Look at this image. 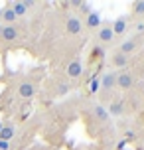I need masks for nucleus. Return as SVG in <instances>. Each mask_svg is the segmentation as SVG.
<instances>
[{
	"instance_id": "obj_1",
	"label": "nucleus",
	"mask_w": 144,
	"mask_h": 150,
	"mask_svg": "<svg viewBox=\"0 0 144 150\" xmlns=\"http://www.w3.org/2000/svg\"><path fill=\"white\" fill-rule=\"evenodd\" d=\"M116 79H119V71L107 69L105 73L101 75V79H99V87L105 91V93H111V91L116 89Z\"/></svg>"
},
{
	"instance_id": "obj_2",
	"label": "nucleus",
	"mask_w": 144,
	"mask_h": 150,
	"mask_svg": "<svg viewBox=\"0 0 144 150\" xmlns=\"http://www.w3.org/2000/svg\"><path fill=\"white\" fill-rule=\"evenodd\" d=\"M134 83H136V77H134V73H132V71H128V69H122V71H119L116 89H121V91H130L132 87H134Z\"/></svg>"
},
{
	"instance_id": "obj_3",
	"label": "nucleus",
	"mask_w": 144,
	"mask_h": 150,
	"mask_svg": "<svg viewBox=\"0 0 144 150\" xmlns=\"http://www.w3.org/2000/svg\"><path fill=\"white\" fill-rule=\"evenodd\" d=\"M113 42H114V34L111 24H101V28L97 30V44L105 47V45H111Z\"/></svg>"
},
{
	"instance_id": "obj_4",
	"label": "nucleus",
	"mask_w": 144,
	"mask_h": 150,
	"mask_svg": "<svg viewBox=\"0 0 144 150\" xmlns=\"http://www.w3.org/2000/svg\"><path fill=\"white\" fill-rule=\"evenodd\" d=\"M65 32H67L69 36H79L83 32V20L75 14H69L65 18Z\"/></svg>"
},
{
	"instance_id": "obj_5",
	"label": "nucleus",
	"mask_w": 144,
	"mask_h": 150,
	"mask_svg": "<svg viewBox=\"0 0 144 150\" xmlns=\"http://www.w3.org/2000/svg\"><path fill=\"white\" fill-rule=\"evenodd\" d=\"M140 50V40L138 38H124L121 44H119V52L124 53V55H134V53Z\"/></svg>"
},
{
	"instance_id": "obj_6",
	"label": "nucleus",
	"mask_w": 144,
	"mask_h": 150,
	"mask_svg": "<svg viewBox=\"0 0 144 150\" xmlns=\"http://www.w3.org/2000/svg\"><path fill=\"white\" fill-rule=\"evenodd\" d=\"M38 91V85L34 81H22L16 87V97L18 99H32Z\"/></svg>"
},
{
	"instance_id": "obj_7",
	"label": "nucleus",
	"mask_w": 144,
	"mask_h": 150,
	"mask_svg": "<svg viewBox=\"0 0 144 150\" xmlns=\"http://www.w3.org/2000/svg\"><path fill=\"white\" fill-rule=\"evenodd\" d=\"M111 28H113L114 38L124 36V34L128 32V28H130V16H119V18L111 24Z\"/></svg>"
},
{
	"instance_id": "obj_8",
	"label": "nucleus",
	"mask_w": 144,
	"mask_h": 150,
	"mask_svg": "<svg viewBox=\"0 0 144 150\" xmlns=\"http://www.w3.org/2000/svg\"><path fill=\"white\" fill-rule=\"evenodd\" d=\"M65 75H67V79H71V81H75V79H79L81 75H83V63H81V59H71L67 63V67H65Z\"/></svg>"
},
{
	"instance_id": "obj_9",
	"label": "nucleus",
	"mask_w": 144,
	"mask_h": 150,
	"mask_svg": "<svg viewBox=\"0 0 144 150\" xmlns=\"http://www.w3.org/2000/svg\"><path fill=\"white\" fill-rule=\"evenodd\" d=\"M128 61H130V57L124 55V53H121L119 50H114V52L111 53V57H109L111 69H124L126 65H128Z\"/></svg>"
},
{
	"instance_id": "obj_10",
	"label": "nucleus",
	"mask_w": 144,
	"mask_h": 150,
	"mask_svg": "<svg viewBox=\"0 0 144 150\" xmlns=\"http://www.w3.org/2000/svg\"><path fill=\"white\" fill-rule=\"evenodd\" d=\"M20 40V30L16 26H4L0 34V42H18Z\"/></svg>"
},
{
	"instance_id": "obj_11",
	"label": "nucleus",
	"mask_w": 144,
	"mask_h": 150,
	"mask_svg": "<svg viewBox=\"0 0 144 150\" xmlns=\"http://www.w3.org/2000/svg\"><path fill=\"white\" fill-rule=\"evenodd\" d=\"M101 24H103V20H101V14H99L97 10H93L91 14L85 18L83 26L87 28V30H95V32H97L99 28H101Z\"/></svg>"
},
{
	"instance_id": "obj_12",
	"label": "nucleus",
	"mask_w": 144,
	"mask_h": 150,
	"mask_svg": "<svg viewBox=\"0 0 144 150\" xmlns=\"http://www.w3.org/2000/svg\"><path fill=\"white\" fill-rule=\"evenodd\" d=\"M8 8L14 12L16 18H24V16L30 12V10L26 8V4H24V0H12V2H8Z\"/></svg>"
},
{
	"instance_id": "obj_13",
	"label": "nucleus",
	"mask_w": 144,
	"mask_h": 150,
	"mask_svg": "<svg viewBox=\"0 0 144 150\" xmlns=\"http://www.w3.org/2000/svg\"><path fill=\"white\" fill-rule=\"evenodd\" d=\"M107 112H109V117H122V115H124V101H121V99L111 101Z\"/></svg>"
},
{
	"instance_id": "obj_14",
	"label": "nucleus",
	"mask_w": 144,
	"mask_h": 150,
	"mask_svg": "<svg viewBox=\"0 0 144 150\" xmlns=\"http://www.w3.org/2000/svg\"><path fill=\"white\" fill-rule=\"evenodd\" d=\"M91 111H93V117L97 120H101V122H107V120H109V112H107V109L101 105V103H93Z\"/></svg>"
},
{
	"instance_id": "obj_15",
	"label": "nucleus",
	"mask_w": 144,
	"mask_h": 150,
	"mask_svg": "<svg viewBox=\"0 0 144 150\" xmlns=\"http://www.w3.org/2000/svg\"><path fill=\"white\" fill-rule=\"evenodd\" d=\"M14 136H16V127L12 125V122H4V127H2V130H0V140L10 142Z\"/></svg>"
},
{
	"instance_id": "obj_16",
	"label": "nucleus",
	"mask_w": 144,
	"mask_h": 150,
	"mask_svg": "<svg viewBox=\"0 0 144 150\" xmlns=\"http://www.w3.org/2000/svg\"><path fill=\"white\" fill-rule=\"evenodd\" d=\"M16 20H18V18L14 16V12H12L10 8H8V6L2 8V18H0V22L4 24V26H14Z\"/></svg>"
},
{
	"instance_id": "obj_17",
	"label": "nucleus",
	"mask_w": 144,
	"mask_h": 150,
	"mask_svg": "<svg viewBox=\"0 0 144 150\" xmlns=\"http://www.w3.org/2000/svg\"><path fill=\"white\" fill-rule=\"evenodd\" d=\"M130 12H132V16H136V18L144 20V0H136V2H132Z\"/></svg>"
},
{
	"instance_id": "obj_18",
	"label": "nucleus",
	"mask_w": 144,
	"mask_h": 150,
	"mask_svg": "<svg viewBox=\"0 0 144 150\" xmlns=\"http://www.w3.org/2000/svg\"><path fill=\"white\" fill-rule=\"evenodd\" d=\"M103 57H105V47L99 45V44H95V45H93V50H91V61L103 59Z\"/></svg>"
},
{
	"instance_id": "obj_19",
	"label": "nucleus",
	"mask_w": 144,
	"mask_h": 150,
	"mask_svg": "<svg viewBox=\"0 0 144 150\" xmlns=\"http://www.w3.org/2000/svg\"><path fill=\"white\" fill-rule=\"evenodd\" d=\"M71 89V83L69 81H59L57 83V95H67Z\"/></svg>"
},
{
	"instance_id": "obj_20",
	"label": "nucleus",
	"mask_w": 144,
	"mask_h": 150,
	"mask_svg": "<svg viewBox=\"0 0 144 150\" xmlns=\"http://www.w3.org/2000/svg\"><path fill=\"white\" fill-rule=\"evenodd\" d=\"M124 140H126V142H134V140H136L138 138V134H136V130H132V128H128V130H124Z\"/></svg>"
},
{
	"instance_id": "obj_21",
	"label": "nucleus",
	"mask_w": 144,
	"mask_h": 150,
	"mask_svg": "<svg viewBox=\"0 0 144 150\" xmlns=\"http://www.w3.org/2000/svg\"><path fill=\"white\" fill-rule=\"evenodd\" d=\"M79 12H81V14H83L85 18H87V16H89V14L93 12L91 4H89V2H81V4H79Z\"/></svg>"
},
{
	"instance_id": "obj_22",
	"label": "nucleus",
	"mask_w": 144,
	"mask_h": 150,
	"mask_svg": "<svg viewBox=\"0 0 144 150\" xmlns=\"http://www.w3.org/2000/svg\"><path fill=\"white\" fill-rule=\"evenodd\" d=\"M134 32H136V34H144V20H138V22L134 24Z\"/></svg>"
},
{
	"instance_id": "obj_23",
	"label": "nucleus",
	"mask_w": 144,
	"mask_h": 150,
	"mask_svg": "<svg viewBox=\"0 0 144 150\" xmlns=\"http://www.w3.org/2000/svg\"><path fill=\"white\" fill-rule=\"evenodd\" d=\"M12 146H10V142H6V140H0V150H10Z\"/></svg>"
},
{
	"instance_id": "obj_24",
	"label": "nucleus",
	"mask_w": 144,
	"mask_h": 150,
	"mask_svg": "<svg viewBox=\"0 0 144 150\" xmlns=\"http://www.w3.org/2000/svg\"><path fill=\"white\" fill-rule=\"evenodd\" d=\"M97 89H99V81H93V83H91V91L95 93Z\"/></svg>"
},
{
	"instance_id": "obj_25",
	"label": "nucleus",
	"mask_w": 144,
	"mask_h": 150,
	"mask_svg": "<svg viewBox=\"0 0 144 150\" xmlns=\"http://www.w3.org/2000/svg\"><path fill=\"white\" fill-rule=\"evenodd\" d=\"M140 50H142V53H144V42H140Z\"/></svg>"
},
{
	"instance_id": "obj_26",
	"label": "nucleus",
	"mask_w": 144,
	"mask_h": 150,
	"mask_svg": "<svg viewBox=\"0 0 144 150\" xmlns=\"http://www.w3.org/2000/svg\"><path fill=\"white\" fill-rule=\"evenodd\" d=\"M2 28H4V24H2V22H0V34H2Z\"/></svg>"
},
{
	"instance_id": "obj_27",
	"label": "nucleus",
	"mask_w": 144,
	"mask_h": 150,
	"mask_svg": "<svg viewBox=\"0 0 144 150\" xmlns=\"http://www.w3.org/2000/svg\"><path fill=\"white\" fill-rule=\"evenodd\" d=\"M2 127H4V122H2V120H0V130H2Z\"/></svg>"
},
{
	"instance_id": "obj_28",
	"label": "nucleus",
	"mask_w": 144,
	"mask_h": 150,
	"mask_svg": "<svg viewBox=\"0 0 144 150\" xmlns=\"http://www.w3.org/2000/svg\"><path fill=\"white\" fill-rule=\"evenodd\" d=\"M142 144H144V136H142Z\"/></svg>"
}]
</instances>
